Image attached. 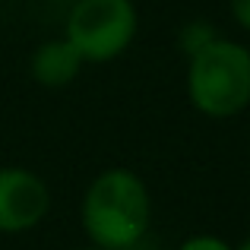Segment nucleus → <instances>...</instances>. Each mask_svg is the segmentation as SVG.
<instances>
[{"mask_svg": "<svg viewBox=\"0 0 250 250\" xmlns=\"http://www.w3.org/2000/svg\"><path fill=\"white\" fill-rule=\"evenodd\" d=\"M51 193L25 168H0V231H25L48 215Z\"/></svg>", "mask_w": 250, "mask_h": 250, "instance_id": "4", "label": "nucleus"}, {"mask_svg": "<svg viewBox=\"0 0 250 250\" xmlns=\"http://www.w3.org/2000/svg\"><path fill=\"white\" fill-rule=\"evenodd\" d=\"M231 13L238 19V25H244L250 32V0H231Z\"/></svg>", "mask_w": 250, "mask_h": 250, "instance_id": "7", "label": "nucleus"}, {"mask_svg": "<svg viewBox=\"0 0 250 250\" xmlns=\"http://www.w3.org/2000/svg\"><path fill=\"white\" fill-rule=\"evenodd\" d=\"M181 250H228V244L219 241V238H193V241H187Z\"/></svg>", "mask_w": 250, "mask_h": 250, "instance_id": "6", "label": "nucleus"}, {"mask_svg": "<svg viewBox=\"0 0 250 250\" xmlns=\"http://www.w3.org/2000/svg\"><path fill=\"white\" fill-rule=\"evenodd\" d=\"M241 250H250V241H244V244H241Z\"/></svg>", "mask_w": 250, "mask_h": 250, "instance_id": "8", "label": "nucleus"}, {"mask_svg": "<svg viewBox=\"0 0 250 250\" xmlns=\"http://www.w3.org/2000/svg\"><path fill=\"white\" fill-rule=\"evenodd\" d=\"M136 10L130 0H76L67 19V42L89 63L121 57L136 38Z\"/></svg>", "mask_w": 250, "mask_h": 250, "instance_id": "3", "label": "nucleus"}, {"mask_svg": "<svg viewBox=\"0 0 250 250\" xmlns=\"http://www.w3.org/2000/svg\"><path fill=\"white\" fill-rule=\"evenodd\" d=\"M83 63L85 61L80 57V51H76L67 38H61V42L42 44V48L32 54V76H35V83L48 85V89H57V85H67L73 80Z\"/></svg>", "mask_w": 250, "mask_h": 250, "instance_id": "5", "label": "nucleus"}, {"mask_svg": "<svg viewBox=\"0 0 250 250\" xmlns=\"http://www.w3.org/2000/svg\"><path fill=\"white\" fill-rule=\"evenodd\" d=\"M89 238L104 250L133 247L149 228V193L133 171H104L92 181L83 203Z\"/></svg>", "mask_w": 250, "mask_h": 250, "instance_id": "1", "label": "nucleus"}, {"mask_svg": "<svg viewBox=\"0 0 250 250\" xmlns=\"http://www.w3.org/2000/svg\"><path fill=\"white\" fill-rule=\"evenodd\" d=\"M187 95L206 117L241 114L250 104V51L225 38L196 48L187 67Z\"/></svg>", "mask_w": 250, "mask_h": 250, "instance_id": "2", "label": "nucleus"}]
</instances>
